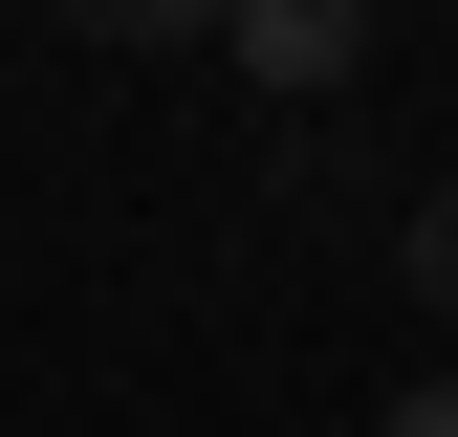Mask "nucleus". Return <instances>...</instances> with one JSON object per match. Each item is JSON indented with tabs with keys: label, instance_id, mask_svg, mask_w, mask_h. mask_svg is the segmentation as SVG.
<instances>
[{
	"label": "nucleus",
	"instance_id": "f03ea898",
	"mask_svg": "<svg viewBox=\"0 0 458 437\" xmlns=\"http://www.w3.org/2000/svg\"><path fill=\"white\" fill-rule=\"evenodd\" d=\"M371 437H458V372H437V394H393V416H371Z\"/></svg>",
	"mask_w": 458,
	"mask_h": 437
},
{
	"label": "nucleus",
	"instance_id": "f257e3e1",
	"mask_svg": "<svg viewBox=\"0 0 458 437\" xmlns=\"http://www.w3.org/2000/svg\"><path fill=\"white\" fill-rule=\"evenodd\" d=\"M415 306H437V350H458V176L415 197Z\"/></svg>",
	"mask_w": 458,
	"mask_h": 437
}]
</instances>
